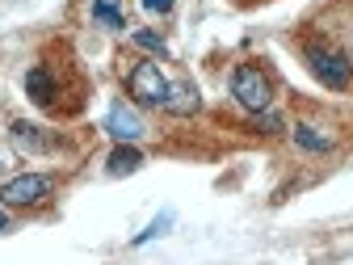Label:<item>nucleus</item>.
Here are the masks:
<instances>
[{
	"mask_svg": "<svg viewBox=\"0 0 353 265\" xmlns=\"http://www.w3.org/2000/svg\"><path fill=\"white\" fill-rule=\"evenodd\" d=\"M9 228V219H5V210H0V232H5Z\"/></svg>",
	"mask_w": 353,
	"mask_h": 265,
	"instance_id": "15",
	"label": "nucleus"
},
{
	"mask_svg": "<svg viewBox=\"0 0 353 265\" xmlns=\"http://www.w3.org/2000/svg\"><path fill=\"white\" fill-rule=\"evenodd\" d=\"M139 5H143L148 13H156V17H164V13L172 9V0H139Z\"/></svg>",
	"mask_w": 353,
	"mask_h": 265,
	"instance_id": "14",
	"label": "nucleus"
},
{
	"mask_svg": "<svg viewBox=\"0 0 353 265\" xmlns=\"http://www.w3.org/2000/svg\"><path fill=\"white\" fill-rule=\"evenodd\" d=\"M143 164V156L135 152V148H130V144H118L114 152H110V160H105V168L114 173V177H126V173H135Z\"/></svg>",
	"mask_w": 353,
	"mask_h": 265,
	"instance_id": "9",
	"label": "nucleus"
},
{
	"mask_svg": "<svg viewBox=\"0 0 353 265\" xmlns=\"http://www.w3.org/2000/svg\"><path fill=\"white\" fill-rule=\"evenodd\" d=\"M168 224H172V215H160V219H156V224H152V228H143V232L135 236V244H148V240H156V236H160V232H164Z\"/></svg>",
	"mask_w": 353,
	"mask_h": 265,
	"instance_id": "13",
	"label": "nucleus"
},
{
	"mask_svg": "<svg viewBox=\"0 0 353 265\" xmlns=\"http://www.w3.org/2000/svg\"><path fill=\"white\" fill-rule=\"evenodd\" d=\"M135 42H139V47H148V51H156V55H164V38L156 30H135Z\"/></svg>",
	"mask_w": 353,
	"mask_h": 265,
	"instance_id": "12",
	"label": "nucleus"
},
{
	"mask_svg": "<svg viewBox=\"0 0 353 265\" xmlns=\"http://www.w3.org/2000/svg\"><path fill=\"white\" fill-rule=\"evenodd\" d=\"M228 84H232V97L240 101V110H248V114H270V106H274V84H270V76H265L256 63H236Z\"/></svg>",
	"mask_w": 353,
	"mask_h": 265,
	"instance_id": "2",
	"label": "nucleus"
},
{
	"mask_svg": "<svg viewBox=\"0 0 353 265\" xmlns=\"http://www.w3.org/2000/svg\"><path fill=\"white\" fill-rule=\"evenodd\" d=\"M168 88H172V80L164 76V68H156V59H135V63L126 68V93H130V101L164 110L168 106Z\"/></svg>",
	"mask_w": 353,
	"mask_h": 265,
	"instance_id": "1",
	"label": "nucleus"
},
{
	"mask_svg": "<svg viewBox=\"0 0 353 265\" xmlns=\"http://www.w3.org/2000/svg\"><path fill=\"white\" fill-rule=\"evenodd\" d=\"M290 139H294V148L312 152V156H324V152H332V148H336V135H332V130H324V126H312V122H294Z\"/></svg>",
	"mask_w": 353,
	"mask_h": 265,
	"instance_id": "7",
	"label": "nucleus"
},
{
	"mask_svg": "<svg viewBox=\"0 0 353 265\" xmlns=\"http://www.w3.org/2000/svg\"><path fill=\"white\" fill-rule=\"evenodd\" d=\"M164 110H172V114H194L198 110V93H194V84H172L168 88V106Z\"/></svg>",
	"mask_w": 353,
	"mask_h": 265,
	"instance_id": "10",
	"label": "nucleus"
},
{
	"mask_svg": "<svg viewBox=\"0 0 353 265\" xmlns=\"http://www.w3.org/2000/svg\"><path fill=\"white\" fill-rule=\"evenodd\" d=\"M93 21H101V26H110V30H122V26H126L118 0H93Z\"/></svg>",
	"mask_w": 353,
	"mask_h": 265,
	"instance_id": "11",
	"label": "nucleus"
},
{
	"mask_svg": "<svg viewBox=\"0 0 353 265\" xmlns=\"http://www.w3.org/2000/svg\"><path fill=\"white\" fill-rule=\"evenodd\" d=\"M47 130L34 126V122H13V144L21 152H55V139H42Z\"/></svg>",
	"mask_w": 353,
	"mask_h": 265,
	"instance_id": "8",
	"label": "nucleus"
},
{
	"mask_svg": "<svg viewBox=\"0 0 353 265\" xmlns=\"http://www.w3.org/2000/svg\"><path fill=\"white\" fill-rule=\"evenodd\" d=\"M303 55H307V68H312V76L320 84H328V88H349L353 84V59L341 47H332V42H307Z\"/></svg>",
	"mask_w": 353,
	"mask_h": 265,
	"instance_id": "3",
	"label": "nucleus"
},
{
	"mask_svg": "<svg viewBox=\"0 0 353 265\" xmlns=\"http://www.w3.org/2000/svg\"><path fill=\"white\" fill-rule=\"evenodd\" d=\"M105 130H110L118 144H135V139H143V135H148L143 118L130 110L126 101H114V106H110V114H105Z\"/></svg>",
	"mask_w": 353,
	"mask_h": 265,
	"instance_id": "5",
	"label": "nucleus"
},
{
	"mask_svg": "<svg viewBox=\"0 0 353 265\" xmlns=\"http://www.w3.org/2000/svg\"><path fill=\"white\" fill-rule=\"evenodd\" d=\"M26 93H30V101H34V106L55 110V106H59V80H55V72H51L47 63L30 68V72H26Z\"/></svg>",
	"mask_w": 353,
	"mask_h": 265,
	"instance_id": "6",
	"label": "nucleus"
},
{
	"mask_svg": "<svg viewBox=\"0 0 353 265\" xmlns=\"http://www.w3.org/2000/svg\"><path fill=\"white\" fill-rule=\"evenodd\" d=\"M51 194H55V177L51 173H21V177H13V181L0 186V202L13 206V210L38 206V202H47Z\"/></svg>",
	"mask_w": 353,
	"mask_h": 265,
	"instance_id": "4",
	"label": "nucleus"
}]
</instances>
